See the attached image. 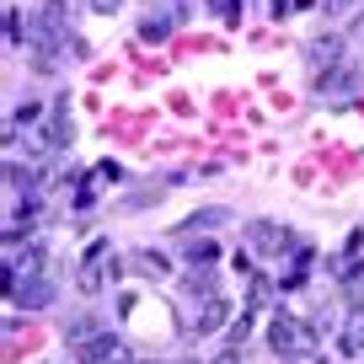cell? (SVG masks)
Segmentation results:
<instances>
[{"instance_id": "7c38bea8", "label": "cell", "mask_w": 364, "mask_h": 364, "mask_svg": "<svg viewBox=\"0 0 364 364\" xmlns=\"http://www.w3.org/2000/svg\"><path fill=\"white\" fill-rule=\"evenodd\" d=\"M343 54V38H316V43H311V59H316V65H321V59H338Z\"/></svg>"}, {"instance_id": "e0dca14e", "label": "cell", "mask_w": 364, "mask_h": 364, "mask_svg": "<svg viewBox=\"0 0 364 364\" xmlns=\"http://www.w3.org/2000/svg\"><path fill=\"white\" fill-rule=\"evenodd\" d=\"M327 6H332V11H338V6H353V0H327Z\"/></svg>"}, {"instance_id": "9c48e42d", "label": "cell", "mask_w": 364, "mask_h": 364, "mask_svg": "<svg viewBox=\"0 0 364 364\" xmlns=\"http://www.w3.org/2000/svg\"><path fill=\"white\" fill-rule=\"evenodd\" d=\"M97 332H102V321H97V316H75V321H70V327H65V343H70V348H75V343L97 338Z\"/></svg>"}, {"instance_id": "ac0fdd59", "label": "cell", "mask_w": 364, "mask_h": 364, "mask_svg": "<svg viewBox=\"0 0 364 364\" xmlns=\"http://www.w3.org/2000/svg\"><path fill=\"white\" fill-rule=\"evenodd\" d=\"M215 364H236V353H225V359H215Z\"/></svg>"}, {"instance_id": "ba28073f", "label": "cell", "mask_w": 364, "mask_h": 364, "mask_svg": "<svg viewBox=\"0 0 364 364\" xmlns=\"http://www.w3.org/2000/svg\"><path fill=\"white\" fill-rule=\"evenodd\" d=\"M177 16H182V11H166V16H156V11H150L145 22H139V38H145V43H161V38L171 33V22H177Z\"/></svg>"}, {"instance_id": "30bf717a", "label": "cell", "mask_w": 364, "mask_h": 364, "mask_svg": "<svg viewBox=\"0 0 364 364\" xmlns=\"http://www.w3.org/2000/svg\"><path fill=\"white\" fill-rule=\"evenodd\" d=\"M343 348L348 353H364V306L348 316V327H343Z\"/></svg>"}, {"instance_id": "9a60e30c", "label": "cell", "mask_w": 364, "mask_h": 364, "mask_svg": "<svg viewBox=\"0 0 364 364\" xmlns=\"http://www.w3.org/2000/svg\"><path fill=\"white\" fill-rule=\"evenodd\" d=\"M118 6H124V0H91V11H102V16H113Z\"/></svg>"}, {"instance_id": "7a4b0ae2", "label": "cell", "mask_w": 364, "mask_h": 364, "mask_svg": "<svg viewBox=\"0 0 364 364\" xmlns=\"http://www.w3.org/2000/svg\"><path fill=\"white\" fill-rule=\"evenodd\" d=\"M268 343H273V353H284V359H300V353L316 348V332H311L306 321H295V316H273Z\"/></svg>"}, {"instance_id": "d6986e66", "label": "cell", "mask_w": 364, "mask_h": 364, "mask_svg": "<svg viewBox=\"0 0 364 364\" xmlns=\"http://www.w3.org/2000/svg\"><path fill=\"white\" fill-rule=\"evenodd\" d=\"M182 364H198V359H182Z\"/></svg>"}, {"instance_id": "8fae6325", "label": "cell", "mask_w": 364, "mask_h": 364, "mask_svg": "<svg viewBox=\"0 0 364 364\" xmlns=\"http://www.w3.org/2000/svg\"><path fill=\"white\" fill-rule=\"evenodd\" d=\"M182 257L193 262V268H209V262L220 257V247H215V241H193V247H182Z\"/></svg>"}, {"instance_id": "8992f818", "label": "cell", "mask_w": 364, "mask_h": 364, "mask_svg": "<svg viewBox=\"0 0 364 364\" xmlns=\"http://www.w3.org/2000/svg\"><path fill=\"white\" fill-rule=\"evenodd\" d=\"M6 289H11L16 306H48V300H54V284H48L43 273H38V279H6Z\"/></svg>"}, {"instance_id": "52a82bcc", "label": "cell", "mask_w": 364, "mask_h": 364, "mask_svg": "<svg viewBox=\"0 0 364 364\" xmlns=\"http://www.w3.org/2000/svg\"><path fill=\"white\" fill-rule=\"evenodd\" d=\"M225 321H230L225 295H209L204 306H198V316H193V332H215V327H225Z\"/></svg>"}, {"instance_id": "5b68a950", "label": "cell", "mask_w": 364, "mask_h": 364, "mask_svg": "<svg viewBox=\"0 0 364 364\" xmlns=\"http://www.w3.org/2000/svg\"><path fill=\"white\" fill-rule=\"evenodd\" d=\"M353 86H359V65H353V59H338L332 70H321V75H316L321 97H343V91H353Z\"/></svg>"}, {"instance_id": "5bb4252c", "label": "cell", "mask_w": 364, "mask_h": 364, "mask_svg": "<svg viewBox=\"0 0 364 364\" xmlns=\"http://www.w3.org/2000/svg\"><path fill=\"white\" fill-rule=\"evenodd\" d=\"M139 262H145V273H166V257H156V252H145Z\"/></svg>"}, {"instance_id": "2e32d148", "label": "cell", "mask_w": 364, "mask_h": 364, "mask_svg": "<svg viewBox=\"0 0 364 364\" xmlns=\"http://www.w3.org/2000/svg\"><path fill=\"white\" fill-rule=\"evenodd\" d=\"M209 6H220L225 16H241V0H209Z\"/></svg>"}, {"instance_id": "6da1fadb", "label": "cell", "mask_w": 364, "mask_h": 364, "mask_svg": "<svg viewBox=\"0 0 364 364\" xmlns=\"http://www.w3.org/2000/svg\"><path fill=\"white\" fill-rule=\"evenodd\" d=\"M27 145H33L38 156H48V150H65V145H70V102H65V97H59V102L48 107V118H43V124H33Z\"/></svg>"}, {"instance_id": "3957f363", "label": "cell", "mask_w": 364, "mask_h": 364, "mask_svg": "<svg viewBox=\"0 0 364 364\" xmlns=\"http://www.w3.org/2000/svg\"><path fill=\"white\" fill-rule=\"evenodd\" d=\"M107 279H118V257L107 252V241H91L86 262H80V273H75V284L86 289V295H97V289H102Z\"/></svg>"}, {"instance_id": "4fadbf2b", "label": "cell", "mask_w": 364, "mask_h": 364, "mask_svg": "<svg viewBox=\"0 0 364 364\" xmlns=\"http://www.w3.org/2000/svg\"><path fill=\"white\" fill-rule=\"evenodd\" d=\"M6 38H11V43H22V11H6Z\"/></svg>"}, {"instance_id": "277c9868", "label": "cell", "mask_w": 364, "mask_h": 364, "mask_svg": "<svg viewBox=\"0 0 364 364\" xmlns=\"http://www.w3.org/2000/svg\"><path fill=\"white\" fill-rule=\"evenodd\" d=\"M247 241L262 252V257H284V252H295V236H289L284 225H273V220H252V225H247Z\"/></svg>"}]
</instances>
